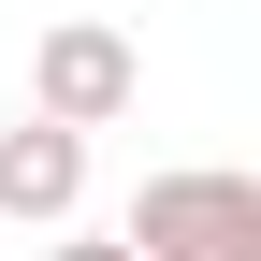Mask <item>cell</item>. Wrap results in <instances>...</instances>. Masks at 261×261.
I'll list each match as a JSON object with an SVG mask.
<instances>
[{
    "label": "cell",
    "instance_id": "3",
    "mask_svg": "<svg viewBox=\"0 0 261 261\" xmlns=\"http://www.w3.org/2000/svg\"><path fill=\"white\" fill-rule=\"evenodd\" d=\"M87 203V130H58V116H15L0 130V218H73Z\"/></svg>",
    "mask_w": 261,
    "mask_h": 261
},
{
    "label": "cell",
    "instance_id": "1",
    "mask_svg": "<svg viewBox=\"0 0 261 261\" xmlns=\"http://www.w3.org/2000/svg\"><path fill=\"white\" fill-rule=\"evenodd\" d=\"M130 261H261V174L232 160H189V174H145L116 218Z\"/></svg>",
    "mask_w": 261,
    "mask_h": 261
},
{
    "label": "cell",
    "instance_id": "4",
    "mask_svg": "<svg viewBox=\"0 0 261 261\" xmlns=\"http://www.w3.org/2000/svg\"><path fill=\"white\" fill-rule=\"evenodd\" d=\"M58 261H130V247H116V232H73V247H58Z\"/></svg>",
    "mask_w": 261,
    "mask_h": 261
},
{
    "label": "cell",
    "instance_id": "2",
    "mask_svg": "<svg viewBox=\"0 0 261 261\" xmlns=\"http://www.w3.org/2000/svg\"><path fill=\"white\" fill-rule=\"evenodd\" d=\"M130 102H145V58H130V29L58 15L44 44H29V116H58V130H116Z\"/></svg>",
    "mask_w": 261,
    "mask_h": 261
}]
</instances>
